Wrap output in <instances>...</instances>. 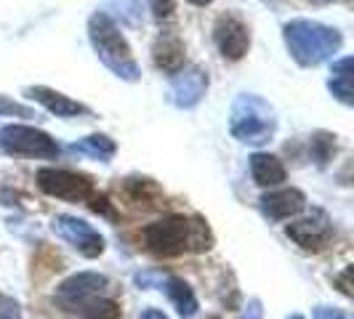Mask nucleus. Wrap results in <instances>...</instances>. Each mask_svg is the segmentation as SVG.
<instances>
[{"instance_id": "f257e3e1", "label": "nucleus", "mask_w": 354, "mask_h": 319, "mask_svg": "<svg viewBox=\"0 0 354 319\" xmlns=\"http://www.w3.org/2000/svg\"><path fill=\"white\" fill-rule=\"evenodd\" d=\"M144 248L160 258H176L184 253H208L213 248V231L203 218L162 215L142 229Z\"/></svg>"}, {"instance_id": "f03ea898", "label": "nucleus", "mask_w": 354, "mask_h": 319, "mask_svg": "<svg viewBox=\"0 0 354 319\" xmlns=\"http://www.w3.org/2000/svg\"><path fill=\"white\" fill-rule=\"evenodd\" d=\"M283 40L293 61L301 67H317L333 59L344 46V35L336 27L315 19H290L283 27Z\"/></svg>"}, {"instance_id": "7ed1b4c3", "label": "nucleus", "mask_w": 354, "mask_h": 319, "mask_svg": "<svg viewBox=\"0 0 354 319\" xmlns=\"http://www.w3.org/2000/svg\"><path fill=\"white\" fill-rule=\"evenodd\" d=\"M88 40L93 46V53L99 56V61L115 77H120L125 83H136L142 77V67L133 59V51L125 40L123 30L115 24V19L104 11H93L88 17Z\"/></svg>"}, {"instance_id": "20e7f679", "label": "nucleus", "mask_w": 354, "mask_h": 319, "mask_svg": "<svg viewBox=\"0 0 354 319\" xmlns=\"http://www.w3.org/2000/svg\"><path fill=\"white\" fill-rule=\"evenodd\" d=\"M230 130L240 144L264 146L277 133V112L266 99L256 93H243L234 99L230 112Z\"/></svg>"}, {"instance_id": "39448f33", "label": "nucleus", "mask_w": 354, "mask_h": 319, "mask_svg": "<svg viewBox=\"0 0 354 319\" xmlns=\"http://www.w3.org/2000/svg\"><path fill=\"white\" fill-rule=\"evenodd\" d=\"M0 149L14 155V157L30 160H56L59 157V144L51 139L46 130L32 128V125L11 123L0 130Z\"/></svg>"}, {"instance_id": "423d86ee", "label": "nucleus", "mask_w": 354, "mask_h": 319, "mask_svg": "<svg viewBox=\"0 0 354 319\" xmlns=\"http://www.w3.org/2000/svg\"><path fill=\"white\" fill-rule=\"evenodd\" d=\"M106 287H109V280H106L104 274H99V271H77V274L67 277L64 282L56 287L53 303L59 309L70 311V314H80L91 301L102 298V293H104Z\"/></svg>"}, {"instance_id": "0eeeda50", "label": "nucleus", "mask_w": 354, "mask_h": 319, "mask_svg": "<svg viewBox=\"0 0 354 319\" xmlns=\"http://www.w3.org/2000/svg\"><path fill=\"white\" fill-rule=\"evenodd\" d=\"M37 186L48 197L64 202H86L93 197V178L67 168H40Z\"/></svg>"}, {"instance_id": "6e6552de", "label": "nucleus", "mask_w": 354, "mask_h": 319, "mask_svg": "<svg viewBox=\"0 0 354 319\" xmlns=\"http://www.w3.org/2000/svg\"><path fill=\"white\" fill-rule=\"evenodd\" d=\"M51 229L56 231L67 245H72V248L77 250L83 258H88V261L99 258L106 248L104 237L93 229L88 221H83V218H77V215H70V213L53 215Z\"/></svg>"}, {"instance_id": "1a4fd4ad", "label": "nucleus", "mask_w": 354, "mask_h": 319, "mask_svg": "<svg viewBox=\"0 0 354 319\" xmlns=\"http://www.w3.org/2000/svg\"><path fill=\"white\" fill-rule=\"evenodd\" d=\"M285 234H288L301 250L317 253V250H322L330 242V237H333V224H330L328 213L315 208L312 213H306L304 218H296L293 224H288V226H285Z\"/></svg>"}, {"instance_id": "9d476101", "label": "nucleus", "mask_w": 354, "mask_h": 319, "mask_svg": "<svg viewBox=\"0 0 354 319\" xmlns=\"http://www.w3.org/2000/svg\"><path fill=\"white\" fill-rule=\"evenodd\" d=\"M213 40L227 61H240L250 48V30L240 17L221 14L213 24Z\"/></svg>"}, {"instance_id": "9b49d317", "label": "nucleus", "mask_w": 354, "mask_h": 319, "mask_svg": "<svg viewBox=\"0 0 354 319\" xmlns=\"http://www.w3.org/2000/svg\"><path fill=\"white\" fill-rule=\"evenodd\" d=\"M208 93V72L200 67H181L171 75L168 99L178 109H195Z\"/></svg>"}, {"instance_id": "f8f14e48", "label": "nucleus", "mask_w": 354, "mask_h": 319, "mask_svg": "<svg viewBox=\"0 0 354 319\" xmlns=\"http://www.w3.org/2000/svg\"><path fill=\"white\" fill-rule=\"evenodd\" d=\"M259 208L269 221H288V218H296L306 208V195L296 186L274 189L259 200Z\"/></svg>"}, {"instance_id": "ddd939ff", "label": "nucleus", "mask_w": 354, "mask_h": 319, "mask_svg": "<svg viewBox=\"0 0 354 319\" xmlns=\"http://www.w3.org/2000/svg\"><path fill=\"white\" fill-rule=\"evenodd\" d=\"M27 96H30L32 102H37L40 106H46L53 117L70 120V117H86V115H91V109L86 104L70 99V96L62 93V90L48 88V86H30V88H27Z\"/></svg>"}, {"instance_id": "4468645a", "label": "nucleus", "mask_w": 354, "mask_h": 319, "mask_svg": "<svg viewBox=\"0 0 354 319\" xmlns=\"http://www.w3.org/2000/svg\"><path fill=\"white\" fill-rule=\"evenodd\" d=\"M184 59H187V51H184V40L178 35V30H162L152 46V61L160 72L165 75H174L184 67Z\"/></svg>"}, {"instance_id": "2eb2a0df", "label": "nucleus", "mask_w": 354, "mask_h": 319, "mask_svg": "<svg viewBox=\"0 0 354 319\" xmlns=\"http://www.w3.org/2000/svg\"><path fill=\"white\" fill-rule=\"evenodd\" d=\"M250 176L261 189H272V186H280L288 178V171L280 157H274L269 152H256V155H250Z\"/></svg>"}, {"instance_id": "dca6fc26", "label": "nucleus", "mask_w": 354, "mask_h": 319, "mask_svg": "<svg viewBox=\"0 0 354 319\" xmlns=\"http://www.w3.org/2000/svg\"><path fill=\"white\" fill-rule=\"evenodd\" d=\"M160 290H165V296H168V301L174 303V309H176L178 317L189 319V317H195L197 314L200 303H197L195 290L189 287V282H184L181 277L165 274V280L160 282Z\"/></svg>"}, {"instance_id": "f3484780", "label": "nucleus", "mask_w": 354, "mask_h": 319, "mask_svg": "<svg viewBox=\"0 0 354 319\" xmlns=\"http://www.w3.org/2000/svg\"><path fill=\"white\" fill-rule=\"evenodd\" d=\"M352 75H354V59H352V56H344V59L333 61L330 80H328V88H330V93L336 96L341 104H346V106L354 104Z\"/></svg>"}, {"instance_id": "a211bd4d", "label": "nucleus", "mask_w": 354, "mask_h": 319, "mask_svg": "<svg viewBox=\"0 0 354 319\" xmlns=\"http://www.w3.org/2000/svg\"><path fill=\"white\" fill-rule=\"evenodd\" d=\"M72 155H80V157H91V160H102V162H109V160L118 155V144L112 142L104 133H93V136H86L80 142L70 144Z\"/></svg>"}, {"instance_id": "6ab92c4d", "label": "nucleus", "mask_w": 354, "mask_h": 319, "mask_svg": "<svg viewBox=\"0 0 354 319\" xmlns=\"http://www.w3.org/2000/svg\"><path fill=\"white\" fill-rule=\"evenodd\" d=\"M309 149H312V157L319 168H325L333 155H336V133H328V130H317L312 133V142H309Z\"/></svg>"}, {"instance_id": "aec40b11", "label": "nucleus", "mask_w": 354, "mask_h": 319, "mask_svg": "<svg viewBox=\"0 0 354 319\" xmlns=\"http://www.w3.org/2000/svg\"><path fill=\"white\" fill-rule=\"evenodd\" d=\"M80 319H123V311L120 303L112 298H96L80 311Z\"/></svg>"}, {"instance_id": "412c9836", "label": "nucleus", "mask_w": 354, "mask_h": 319, "mask_svg": "<svg viewBox=\"0 0 354 319\" xmlns=\"http://www.w3.org/2000/svg\"><path fill=\"white\" fill-rule=\"evenodd\" d=\"M123 186H125V192H128V197H131L133 202H139V205H142V200L149 202L152 197L160 195L158 184H155L152 178H125ZM149 205H152V202H149Z\"/></svg>"}, {"instance_id": "4be33fe9", "label": "nucleus", "mask_w": 354, "mask_h": 319, "mask_svg": "<svg viewBox=\"0 0 354 319\" xmlns=\"http://www.w3.org/2000/svg\"><path fill=\"white\" fill-rule=\"evenodd\" d=\"M147 3H149V11H152V17L158 19V21L171 19L174 11H176V0H147Z\"/></svg>"}, {"instance_id": "5701e85b", "label": "nucleus", "mask_w": 354, "mask_h": 319, "mask_svg": "<svg viewBox=\"0 0 354 319\" xmlns=\"http://www.w3.org/2000/svg\"><path fill=\"white\" fill-rule=\"evenodd\" d=\"M165 280V274L162 271H139L136 277H133V282L139 284L142 290H152V287H160V282Z\"/></svg>"}, {"instance_id": "b1692460", "label": "nucleus", "mask_w": 354, "mask_h": 319, "mask_svg": "<svg viewBox=\"0 0 354 319\" xmlns=\"http://www.w3.org/2000/svg\"><path fill=\"white\" fill-rule=\"evenodd\" d=\"M0 115H17V117H32L35 112L30 106L17 104V102H8L6 96H0Z\"/></svg>"}, {"instance_id": "393cba45", "label": "nucleus", "mask_w": 354, "mask_h": 319, "mask_svg": "<svg viewBox=\"0 0 354 319\" xmlns=\"http://www.w3.org/2000/svg\"><path fill=\"white\" fill-rule=\"evenodd\" d=\"M0 319H21V306H19V301L8 298V296H0Z\"/></svg>"}, {"instance_id": "a878e982", "label": "nucleus", "mask_w": 354, "mask_h": 319, "mask_svg": "<svg viewBox=\"0 0 354 319\" xmlns=\"http://www.w3.org/2000/svg\"><path fill=\"white\" fill-rule=\"evenodd\" d=\"M315 319H352L341 309H330V306H317L315 309Z\"/></svg>"}, {"instance_id": "bb28decb", "label": "nucleus", "mask_w": 354, "mask_h": 319, "mask_svg": "<svg viewBox=\"0 0 354 319\" xmlns=\"http://www.w3.org/2000/svg\"><path fill=\"white\" fill-rule=\"evenodd\" d=\"M240 319H264V309H261V301L259 298H250L248 306L243 309V317Z\"/></svg>"}, {"instance_id": "cd10ccee", "label": "nucleus", "mask_w": 354, "mask_h": 319, "mask_svg": "<svg viewBox=\"0 0 354 319\" xmlns=\"http://www.w3.org/2000/svg\"><path fill=\"white\" fill-rule=\"evenodd\" d=\"M139 319H168V317H165V311H160V309H152V306H147L142 314H139Z\"/></svg>"}, {"instance_id": "c85d7f7f", "label": "nucleus", "mask_w": 354, "mask_h": 319, "mask_svg": "<svg viewBox=\"0 0 354 319\" xmlns=\"http://www.w3.org/2000/svg\"><path fill=\"white\" fill-rule=\"evenodd\" d=\"M349 274H352V269H344V274L338 277V282H341V293H344V296H352V287H349Z\"/></svg>"}, {"instance_id": "c756f323", "label": "nucleus", "mask_w": 354, "mask_h": 319, "mask_svg": "<svg viewBox=\"0 0 354 319\" xmlns=\"http://www.w3.org/2000/svg\"><path fill=\"white\" fill-rule=\"evenodd\" d=\"M187 3H192V6H197V8H205V6H211L213 0H187Z\"/></svg>"}, {"instance_id": "7c9ffc66", "label": "nucleus", "mask_w": 354, "mask_h": 319, "mask_svg": "<svg viewBox=\"0 0 354 319\" xmlns=\"http://www.w3.org/2000/svg\"><path fill=\"white\" fill-rule=\"evenodd\" d=\"M309 3H315V6H330V3H336V0H309Z\"/></svg>"}, {"instance_id": "2f4dec72", "label": "nucleus", "mask_w": 354, "mask_h": 319, "mask_svg": "<svg viewBox=\"0 0 354 319\" xmlns=\"http://www.w3.org/2000/svg\"><path fill=\"white\" fill-rule=\"evenodd\" d=\"M288 319H306V317H301V314H293V317H288Z\"/></svg>"}]
</instances>
